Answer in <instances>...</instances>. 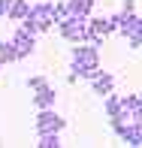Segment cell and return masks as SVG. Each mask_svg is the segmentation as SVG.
Listing matches in <instances>:
<instances>
[{
  "label": "cell",
  "instance_id": "1",
  "mask_svg": "<svg viewBox=\"0 0 142 148\" xmlns=\"http://www.w3.org/2000/svg\"><path fill=\"white\" fill-rule=\"evenodd\" d=\"M100 70V49L88 42H76L73 45V76L76 79H91Z\"/></svg>",
  "mask_w": 142,
  "mask_h": 148
},
{
  "label": "cell",
  "instance_id": "2",
  "mask_svg": "<svg viewBox=\"0 0 142 148\" xmlns=\"http://www.w3.org/2000/svg\"><path fill=\"white\" fill-rule=\"evenodd\" d=\"M51 0H43V3H30L27 15H24V21H30L33 27H36V33H45L51 30Z\"/></svg>",
  "mask_w": 142,
  "mask_h": 148
},
{
  "label": "cell",
  "instance_id": "3",
  "mask_svg": "<svg viewBox=\"0 0 142 148\" xmlns=\"http://www.w3.org/2000/svg\"><path fill=\"white\" fill-rule=\"evenodd\" d=\"M64 124H67V121L55 112V106L39 109V115H36V136H39V133H60Z\"/></svg>",
  "mask_w": 142,
  "mask_h": 148
},
{
  "label": "cell",
  "instance_id": "4",
  "mask_svg": "<svg viewBox=\"0 0 142 148\" xmlns=\"http://www.w3.org/2000/svg\"><path fill=\"white\" fill-rule=\"evenodd\" d=\"M88 21V18H85ZM85 21H76V18H67L64 24H58V30H60V36L67 39V42H85L88 39V27H85Z\"/></svg>",
  "mask_w": 142,
  "mask_h": 148
},
{
  "label": "cell",
  "instance_id": "5",
  "mask_svg": "<svg viewBox=\"0 0 142 148\" xmlns=\"http://www.w3.org/2000/svg\"><path fill=\"white\" fill-rule=\"evenodd\" d=\"M12 49H15V58L24 60L27 55H33V49H36V36L33 33H24V30H15V36L9 39Z\"/></svg>",
  "mask_w": 142,
  "mask_h": 148
},
{
  "label": "cell",
  "instance_id": "6",
  "mask_svg": "<svg viewBox=\"0 0 142 148\" xmlns=\"http://www.w3.org/2000/svg\"><path fill=\"white\" fill-rule=\"evenodd\" d=\"M118 118L142 121V100H139V94H121V115Z\"/></svg>",
  "mask_w": 142,
  "mask_h": 148
},
{
  "label": "cell",
  "instance_id": "7",
  "mask_svg": "<svg viewBox=\"0 0 142 148\" xmlns=\"http://www.w3.org/2000/svg\"><path fill=\"white\" fill-rule=\"evenodd\" d=\"M67 6V18H76V21H85L88 15H94V0H64Z\"/></svg>",
  "mask_w": 142,
  "mask_h": 148
},
{
  "label": "cell",
  "instance_id": "8",
  "mask_svg": "<svg viewBox=\"0 0 142 148\" xmlns=\"http://www.w3.org/2000/svg\"><path fill=\"white\" fill-rule=\"evenodd\" d=\"M88 82H91V88H94L97 97H106L109 91H115V76H112V73H106V70H97Z\"/></svg>",
  "mask_w": 142,
  "mask_h": 148
},
{
  "label": "cell",
  "instance_id": "9",
  "mask_svg": "<svg viewBox=\"0 0 142 148\" xmlns=\"http://www.w3.org/2000/svg\"><path fill=\"white\" fill-rule=\"evenodd\" d=\"M36 94H33V106H36V109H49V106H55V88H51L49 82L45 85H39V88H33Z\"/></svg>",
  "mask_w": 142,
  "mask_h": 148
},
{
  "label": "cell",
  "instance_id": "10",
  "mask_svg": "<svg viewBox=\"0 0 142 148\" xmlns=\"http://www.w3.org/2000/svg\"><path fill=\"white\" fill-rule=\"evenodd\" d=\"M27 9H30V0H12L6 18H9V21H21V18L27 15Z\"/></svg>",
  "mask_w": 142,
  "mask_h": 148
},
{
  "label": "cell",
  "instance_id": "11",
  "mask_svg": "<svg viewBox=\"0 0 142 148\" xmlns=\"http://www.w3.org/2000/svg\"><path fill=\"white\" fill-rule=\"evenodd\" d=\"M103 103H106V115H109V121L121 115V94L109 91V94H106V97H103Z\"/></svg>",
  "mask_w": 142,
  "mask_h": 148
},
{
  "label": "cell",
  "instance_id": "12",
  "mask_svg": "<svg viewBox=\"0 0 142 148\" xmlns=\"http://www.w3.org/2000/svg\"><path fill=\"white\" fill-rule=\"evenodd\" d=\"M39 148H60L64 142H60V133H39Z\"/></svg>",
  "mask_w": 142,
  "mask_h": 148
},
{
  "label": "cell",
  "instance_id": "13",
  "mask_svg": "<svg viewBox=\"0 0 142 148\" xmlns=\"http://www.w3.org/2000/svg\"><path fill=\"white\" fill-rule=\"evenodd\" d=\"M12 60H18V58H15V49H12V42L6 39V42H0V64H12Z\"/></svg>",
  "mask_w": 142,
  "mask_h": 148
},
{
  "label": "cell",
  "instance_id": "14",
  "mask_svg": "<svg viewBox=\"0 0 142 148\" xmlns=\"http://www.w3.org/2000/svg\"><path fill=\"white\" fill-rule=\"evenodd\" d=\"M121 12H136V0H124V3H121Z\"/></svg>",
  "mask_w": 142,
  "mask_h": 148
},
{
  "label": "cell",
  "instance_id": "15",
  "mask_svg": "<svg viewBox=\"0 0 142 148\" xmlns=\"http://www.w3.org/2000/svg\"><path fill=\"white\" fill-rule=\"evenodd\" d=\"M39 85H45V79H43V76H33V79H27V88H39Z\"/></svg>",
  "mask_w": 142,
  "mask_h": 148
},
{
  "label": "cell",
  "instance_id": "16",
  "mask_svg": "<svg viewBox=\"0 0 142 148\" xmlns=\"http://www.w3.org/2000/svg\"><path fill=\"white\" fill-rule=\"evenodd\" d=\"M9 3H12V0H0V21H3L6 12H9Z\"/></svg>",
  "mask_w": 142,
  "mask_h": 148
}]
</instances>
